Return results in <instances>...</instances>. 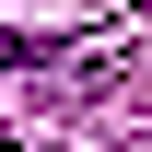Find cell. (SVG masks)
<instances>
[{"label":"cell","mask_w":152,"mask_h":152,"mask_svg":"<svg viewBox=\"0 0 152 152\" xmlns=\"http://www.w3.org/2000/svg\"><path fill=\"white\" fill-rule=\"evenodd\" d=\"M0 152H12V140H0Z\"/></svg>","instance_id":"cell-1"}]
</instances>
